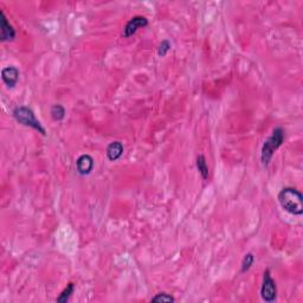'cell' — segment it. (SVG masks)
Returning a JSON list of instances; mask_svg holds the SVG:
<instances>
[{
  "mask_svg": "<svg viewBox=\"0 0 303 303\" xmlns=\"http://www.w3.org/2000/svg\"><path fill=\"white\" fill-rule=\"evenodd\" d=\"M171 49H172L171 42L167 41V39H165V41H162L161 43H160L159 48H157V54H159L160 57H165Z\"/></svg>",
  "mask_w": 303,
  "mask_h": 303,
  "instance_id": "obj_14",
  "label": "cell"
},
{
  "mask_svg": "<svg viewBox=\"0 0 303 303\" xmlns=\"http://www.w3.org/2000/svg\"><path fill=\"white\" fill-rule=\"evenodd\" d=\"M50 114L52 120L54 121H62L65 117V108L60 104H54L50 109Z\"/></svg>",
  "mask_w": 303,
  "mask_h": 303,
  "instance_id": "obj_11",
  "label": "cell"
},
{
  "mask_svg": "<svg viewBox=\"0 0 303 303\" xmlns=\"http://www.w3.org/2000/svg\"><path fill=\"white\" fill-rule=\"evenodd\" d=\"M1 80L8 88H14L19 80V70L16 66H5L1 70Z\"/></svg>",
  "mask_w": 303,
  "mask_h": 303,
  "instance_id": "obj_6",
  "label": "cell"
},
{
  "mask_svg": "<svg viewBox=\"0 0 303 303\" xmlns=\"http://www.w3.org/2000/svg\"><path fill=\"white\" fill-rule=\"evenodd\" d=\"M278 202L284 211L294 216H301L303 213V196L299 190L294 187H284L277 196Z\"/></svg>",
  "mask_w": 303,
  "mask_h": 303,
  "instance_id": "obj_1",
  "label": "cell"
},
{
  "mask_svg": "<svg viewBox=\"0 0 303 303\" xmlns=\"http://www.w3.org/2000/svg\"><path fill=\"white\" fill-rule=\"evenodd\" d=\"M260 296L265 302H274L277 296V287L275 281L272 280L270 271L265 270L263 275V283L260 288Z\"/></svg>",
  "mask_w": 303,
  "mask_h": 303,
  "instance_id": "obj_4",
  "label": "cell"
},
{
  "mask_svg": "<svg viewBox=\"0 0 303 303\" xmlns=\"http://www.w3.org/2000/svg\"><path fill=\"white\" fill-rule=\"evenodd\" d=\"M0 17H1V36H0V41L1 42H10L13 41L16 38V30L13 29V26L8 23L7 18H6L4 11H0Z\"/></svg>",
  "mask_w": 303,
  "mask_h": 303,
  "instance_id": "obj_8",
  "label": "cell"
},
{
  "mask_svg": "<svg viewBox=\"0 0 303 303\" xmlns=\"http://www.w3.org/2000/svg\"><path fill=\"white\" fill-rule=\"evenodd\" d=\"M197 168H198L199 173H201L202 179H204V180H207L210 173H208V167L204 155H199L197 157Z\"/></svg>",
  "mask_w": 303,
  "mask_h": 303,
  "instance_id": "obj_10",
  "label": "cell"
},
{
  "mask_svg": "<svg viewBox=\"0 0 303 303\" xmlns=\"http://www.w3.org/2000/svg\"><path fill=\"white\" fill-rule=\"evenodd\" d=\"M175 299L167 293H159L152 299V302H174Z\"/></svg>",
  "mask_w": 303,
  "mask_h": 303,
  "instance_id": "obj_15",
  "label": "cell"
},
{
  "mask_svg": "<svg viewBox=\"0 0 303 303\" xmlns=\"http://www.w3.org/2000/svg\"><path fill=\"white\" fill-rule=\"evenodd\" d=\"M13 117L16 119L17 122L20 123V125L30 127V128L37 130V132L41 133L42 135H47L45 128L42 126V123L36 119L35 113H33L31 108L25 107V105H20V107L14 108Z\"/></svg>",
  "mask_w": 303,
  "mask_h": 303,
  "instance_id": "obj_3",
  "label": "cell"
},
{
  "mask_svg": "<svg viewBox=\"0 0 303 303\" xmlns=\"http://www.w3.org/2000/svg\"><path fill=\"white\" fill-rule=\"evenodd\" d=\"M148 25V19L144 16H135L126 24L125 29H123V37L128 38L130 36L135 35L136 31L142 27H146Z\"/></svg>",
  "mask_w": 303,
  "mask_h": 303,
  "instance_id": "obj_5",
  "label": "cell"
},
{
  "mask_svg": "<svg viewBox=\"0 0 303 303\" xmlns=\"http://www.w3.org/2000/svg\"><path fill=\"white\" fill-rule=\"evenodd\" d=\"M74 290H75V284L71 282V283H69L65 289L60 293V295L57 298L56 301L59 303H66L69 301V299L71 298L72 294H74Z\"/></svg>",
  "mask_w": 303,
  "mask_h": 303,
  "instance_id": "obj_12",
  "label": "cell"
},
{
  "mask_svg": "<svg viewBox=\"0 0 303 303\" xmlns=\"http://www.w3.org/2000/svg\"><path fill=\"white\" fill-rule=\"evenodd\" d=\"M253 262H254V256H253V253L249 252V253L245 254L243 260H242V268H241V271H242V272H247L248 270H250V268H251V266H252Z\"/></svg>",
  "mask_w": 303,
  "mask_h": 303,
  "instance_id": "obj_13",
  "label": "cell"
},
{
  "mask_svg": "<svg viewBox=\"0 0 303 303\" xmlns=\"http://www.w3.org/2000/svg\"><path fill=\"white\" fill-rule=\"evenodd\" d=\"M94 168V159L89 154H82V155L76 160V169L78 174L88 175L92 173Z\"/></svg>",
  "mask_w": 303,
  "mask_h": 303,
  "instance_id": "obj_7",
  "label": "cell"
},
{
  "mask_svg": "<svg viewBox=\"0 0 303 303\" xmlns=\"http://www.w3.org/2000/svg\"><path fill=\"white\" fill-rule=\"evenodd\" d=\"M123 154V145L120 141L110 142L107 147V157L110 161H116Z\"/></svg>",
  "mask_w": 303,
  "mask_h": 303,
  "instance_id": "obj_9",
  "label": "cell"
},
{
  "mask_svg": "<svg viewBox=\"0 0 303 303\" xmlns=\"http://www.w3.org/2000/svg\"><path fill=\"white\" fill-rule=\"evenodd\" d=\"M284 139H286V133L281 127H276L272 130V134L266 139L262 147V153H260V160L263 165L268 166L270 162L272 155L283 145Z\"/></svg>",
  "mask_w": 303,
  "mask_h": 303,
  "instance_id": "obj_2",
  "label": "cell"
}]
</instances>
